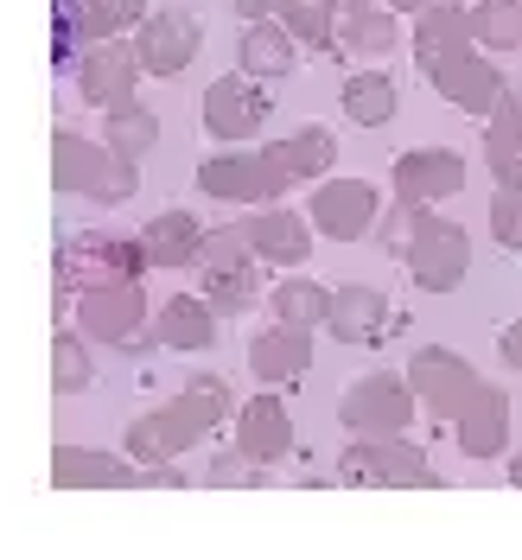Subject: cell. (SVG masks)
Here are the masks:
<instances>
[{
	"instance_id": "f546056e",
	"label": "cell",
	"mask_w": 522,
	"mask_h": 560,
	"mask_svg": "<svg viewBox=\"0 0 522 560\" xmlns=\"http://www.w3.org/2000/svg\"><path fill=\"white\" fill-rule=\"evenodd\" d=\"M465 26H472V38L485 45L490 58L522 51V0H472L465 7Z\"/></svg>"
},
{
	"instance_id": "8d00e7d4",
	"label": "cell",
	"mask_w": 522,
	"mask_h": 560,
	"mask_svg": "<svg viewBox=\"0 0 522 560\" xmlns=\"http://www.w3.org/2000/svg\"><path fill=\"white\" fill-rule=\"evenodd\" d=\"M230 261H255V248H248L243 223L205 230V243H198V268H230Z\"/></svg>"
},
{
	"instance_id": "d6986e66",
	"label": "cell",
	"mask_w": 522,
	"mask_h": 560,
	"mask_svg": "<svg viewBox=\"0 0 522 560\" xmlns=\"http://www.w3.org/2000/svg\"><path fill=\"white\" fill-rule=\"evenodd\" d=\"M313 370V331L306 325H262L248 338V376L262 388H280V383H300Z\"/></svg>"
},
{
	"instance_id": "cb8c5ba5",
	"label": "cell",
	"mask_w": 522,
	"mask_h": 560,
	"mask_svg": "<svg viewBox=\"0 0 522 560\" xmlns=\"http://www.w3.org/2000/svg\"><path fill=\"white\" fill-rule=\"evenodd\" d=\"M262 153L275 160V173L287 178V185H306V178L318 185V178L332 173V160H338V135L318 128V121H306V128H293L287 140H268Z\"/></svg>"
},
{
	"instance_id": "484cf974",
	"label": "cell",
	"mask_w": 522,
	"mask_h": 560,
	"mask_svg": "<svg viewBox=\"0 0 522 560\" xmlns=\"http://www.w3.org/2000/svg\"><path fill=\"white\" fill-rule=\"evenodd\" d=\"M338 108H345V121L357 128H388L395 115H402V90H395V77L388 70H350L345 90H338Z\"/></svg>"
},
{
	"instance_id": "74e56055",
	"label": "cell",
	"mask_w": 522,
	"mask_h": 560,
	"mask_svg": "<svg viewBox=\"0 0 522 560\" xmlns=\"http://www.w3.org/2000/svg\"><path fill=\"white\" fill-rule=\"evenodd\" d=\"M77 51H83V26H77V0H51V65L70 77L77 65Z\"/></svg>"
},
{
	"instance_id": "ab89813d",
	"label": "cell",
	"mask_w": 522,
	"mask_h": 560,
	"mask_svg": "<svg viewBox=\"0 0 522 560\" xmlns=\"http://www.w3.org/2000/svg\"><path fill=\"white\" fill-rule=\"evenodd\" d=\"M192 478H185V465H140V490H185Z\"/></svg>"
},
{
	"instance_id": "836d02e7",
	"label": "cell",
	"mask_w": 522,
	"mask_h": 560,
	"mask_svg": "<svg viewBox=\"0 0 522 560\" xmlns=\"http://www.w3.org/2000/svg\"><path fill=\"white\" fill-rule=\"evenodd\" d=\"M275 13L287 20V33L300 38L306 51H332L338 45V7L332 0H280Z\"/></svg>"
},
{
	"instance_id": "3957f363",
	"label": "cell",
	"mask_w": 522,
	"mask_h": 560,
	"mask_svg": "<svg viewBox=\"0 0 522 560\" xmlns=\"http://www.w3.org/2000/svg\"><path fill=\"white\" fill-rule=\"evenodd\" d=\"M236 408H243V401L230 395L223 376H192L185 395L160 401L153 415L128 420V446H121V453L135 458V465H173V458H185L192 446H205L223 420H236Z\"/></svg>"
},
{
	"instance_id": "ac0fdd59",
	"label": "cell",
	"mask_w": 522,
	"mask_h": 560,
	"mask_svg": "<svg viewBox=\"0 0 522 560\" xmlns=\"http://www.w3.org/2000/svg\"><path fill=\"white\" fill-rule=\"evenodd\" d=\"M236 453L248 465H280V458L293 453V415H287V401H280L275 388L248 395L243 408H236Z\"/></svg>"
},
{
	"instance_id": "f1b7e54d",
	"label": "cell",
	"mask_w": 522,
	"mask_h": 560,
	"mask_svg": "<svg viewBox=\"0 0 522 560\" xmlns=\"http://www.w3.org/2000/svg\"><path fill=\"white\" fill-rule=\"evenodd\" d=\"M268 313H275L280 325H306V331H318V325L332 318V287H318V280L287 268V280L268 293Z\"/></svg>"
},
{
	"instance_id": "4fadbf2b",
	"label": "cell",
	"mask_w": 522,
	"mask_h": 560,
	"mask_svg": "<svg viewBox=\"0 0 522 560\" xmlns=\"http://www.w3.org/2000/svg\"><path fill=\"white\" fill-rule=\"evenodd\" d=\"M306 217H313L318 236H332V243H370L376 217H383V191L370 178H318Z\"/></svg>"
},
{
	"instance_id": "e575fe53",
	"label": "cell",
	"mask_w": 522,
	"mask_h": 560,
	"mask_svg": "<svg viewBox=\"0 0 522 560\" xmlns=\"http://www.w3.org/2000/svg\"><path fill=\"white\" fill-rule=\"evenodd\" d=\"M90 383H96V357L83 350V331L58 325V338H51V388L58 395H83Z\"/></svg>"
},
{
	"instance_id": "5bb4252c",
	"label": "cell",
	"mask_w": 522,
	"mask_h": 560,
	"mask_svg": "<svg viewBox=\"0 0 522 560\" xmlns=\"http://www.w3.org/2000/svg\"><path fill=\"white\" fill-rule=\"evenodd\" d=\"M198 51H205V20L185 7H153L135 26V58L147 77H178L198 65Z\"/></svg>"
},
{
	"instance_id": "1f68e13d",
	"label": "cell",
	"mask_w": 522,
	"mask_h": 560,
	"mask_svg": "<svg viewBox=\"0 0 522 560\" xmlns=\"http://www.w3.org/2000/svg\"><path fill=\"white\" fill-rule=\"evenodd\" d=\"M198 293H205L217 313H248L262 300V275L255 261H230V268H198Z\"/></svg>"
},
{
	"instance_id": "7c38bea8",
	"label": "cell",
	"mask_w": 522,
	"mask_h": 560,
	"mask_svg": "<svg viewBox=\"0 0 522 560\" xmlns=\"http://www.w3.org/2000/svg\"><path fill=\"white\" fill-rule=\"evenodd\" d=\"M140 77H147V70H140V58H135V38H96V45H83L77 65H70V83H77V96L90 108L135 103Z\"/></svg>"
},
{
	"instance_id": "2e32d148",
	"label": "cell",
	"mask_w": 522,
	"mask_h": 560,
	"mask_svg": "<svg viewBox=\"0 0 522 560\" xmlns=\"http://www.w3.org/2000/svg\"><path fill=\"white\" fill-rule=\"evenodd\" d=\"M388 191L402 205H440V198H459L465 191V160L453 147H408L388 173Z\"/></svg>"
},
{
	"instance_id": "7a4b0ae2",
	"label": "cell",
	"mask_w": 522,
	"mask_h": 560,
	"mask_svg": "<svg viewBox=\"0 0 522 560\" xmlns=\"http://www.w3.org/2000/svg\"><path fill=\"white\" fill-rule=\"evenodd\" d=\"M370 243L383 248V255H395L420 293H453L459 280H465V268H472V236H465V223L433 217L427 205H402V198L376 217V236H370Z\"/></svg>"
},
{
	"instance_id": "4316f807",
	"label": "cell",
	"mask_w": 522,
	"mask_h": 560,
	"mask_svg": "<svg viewBox=\"0 0 522 560\" xmlns=\"http://www.w3.org/2000/svg\"><path fill=\"white\" fill-rule=\"evenodd\" d=\"M485 160H490V178L497 185L522 191V96L517 90L485 115Z\"/></svg>"
},
{
	"instance_id": "e0dca14e",
	"label": "cell",
	"mask_w": 522,
	"mask_h": 560,
	"mask_svg": "<svg viewBox=\"0 0 522 560\" xmlns=\"http://www.w3.org/2000/svg\"><path fill=\"white\" fill-rule=\"evenodd\" d=\"M243 236L255 248V261H275V268H300V261H313V217H300V210H280V205H255L243 217Z\"/></svg>"
},
{
	"instance_id": "5b68a950",
	"label": "cell",
	"mask_w": 522,
	"mask_h": 560,
	"mask_svg": "<svg viewBox=\"0 0 522 560\" xmlns=\"http://www.w3.org/2000/svg\"><path fill=\"white\" fill-rule=\"evenodd\" d=\"M153 268L140 236H115V230H77L58 243V306L77 287H103V280H140Z\"/></svg>"
},
{
	"instance_id": "d6a6232c",
	"label": "cell",
	"mask_w": 522,
	"mask_h": 560,
	"mask_svg": "<svg viewBox=\"0 0 522 560\" xmlns=\"http://www.w3.org/2000/svg\"><path fill=\"white\" fill-rule=\"evenodd\" d=\"M147 13H153V0H77L83 45H96V38H128Z\"/></svg>"
},
{
	"instance_id": "83f0119b",
	"label": "cell",
	"mask_w": 522,
	"mask_h": 560,
	"mask_svg": "<svg viewBox=\"0 0 522 560\" xmlns=\"http://www.w3.org/2000/svg\"><path fill=\"white\" fill-rule=\"evenodd\" d=\"M402 45V13L395 7H350L338 13V45L332 51H345V58H388Z\"/></svg>"
},
{
	"instance_id": "9a60e30c",
	"label": "cell",
	"mask_w": 522,
	"mask_h": 560,
	"mask_svg": "<svg viewBox=\"0 0 522 560\" xmlns=\"http://www.w3.org/2000/svg\"><path fill=\"white\" fill-rule=\"evenodd\" d=\"M325 331H332L338 345L376 350V345H388V338L402 331V306L388 300L383 287L350 280V287H338V293H332V318H325Z\"/></svg>"
},
{
	"instance_id": "f35d334b",
	"label": "cell",
	"mask_w": 522,
	"mask_h": 560,
	"mask_svg": "<svg viewBox=\"0 0 522 560\" xmlns=\"http://www.w3.org/2000/svg\"><path fill=\"white\" fill-rule=\"evenodd\" d=\"M205 485L210 490H230V485H255V465H248L243 453H236V446H230V453H217L205 465Z\"/></svg>"
},
{
	"instance_id": "9c48e42d",
	"label": "cell",
	"mask_w": 522,
	"mask_h": 560,
	"mask_svg": "<svg viewBox=\"0 0 522 560\" xmlns=\"http://www.w3.org/2000/svg\"><path fill=\"white\" fill-rule=\"evenodd\" d=\"M338 478L370 490H440V471L427 465L420 446H408V433L395 440H350L338 453Z\"/></svg>"
},
{
	"instance_id": "30bf717a",
	"label": "cell",
	"mask_w": 522,
	"mask_h": 560,
	"mask_svg": "<svg viewBox=\"0 0 522 560\" xmlns=\"http://www.w3.org/2000/svg\"><path fill=\"white\" fill-rule=\"evenodd\" d=\"M408 388H415V401H420V415H433V420H459L465 408H472V395L485 388V376L459 357V350L446 345H427L408 357Z\"/></svg>"
},
{
	"instance_id": "d590c367",
	"label": "cell",
	"mask_w": 522,
	"mask_h": 560,
	"mask_svg": "<svg viewBox=\"0 0 522 560\" xmlns=\"http://www.w3.org/2000/svg\"><path fill=\"white\" fill-rule=\"evenodd\" d=\"M490 243L522 255V191H510V185L490 191Z\"/></svg>"
},
{
	"instance_id": "f6af8a7d",
	"label": "cell",
	"mask_w": 522,
	"mask_h": 560,
	"mask_svg": "<svg viewBox=\"0 0 522 560\" xmlns=\"http://www.w3.org/2000/svg\"><path fill=\"white\" fill-rule=\"evenodd\" d=\"M332 7H338V13H350V7H376V0H332Z\"/></svg>"
},
{
	"instance_id": "4dcf8cb0",
	"label": "cell",
	"mask_w": 522,
	"mask_h": 560,
	"mask_svg": "<svg viewBox=\"0 0 522 560\" xmlns=\"http://www.w3.org/2000/svg\"><path fill=\"white\" fill-rule=\"evenodd\" d=\"M103 140L121 153V160H147L160 147V115L140 103H121V108H103Z\"/></svg>"
},
{
	"instance_id": "44dd1931",
	"label": "cell",
	"mask_w": 522,
	"mask_h": 560,
	"mask_svg": "<svg viewBox=\"0 0 522 560\" xmlns=\"http://www.w3.org/2000/svg\"><path fill=\"white\" fill-rule=\"evenodd\" d=\"M300 38L287 33V20L268 13V20H248L243 26V45H236V70H248L255 83H287L300 70Z\"/></svg>"
},
{
	"instance_id": "7bdbcfd3",
	"label": "cell",
	"mask_w": 522,
	"mask_h": 560,
	"mask_svg": "<svg viewBox=\"0 0 522 560\" xmlns=\"http://www.w3.org/2000/svg\"><path fill=\"white\" fill-rule=\"evenodd\" d=\"M503 471H510V485L522 490V453H510V465H503Z\"/></svg>"
},
{
	"instance_id": "bcb514c9",
	"label": "cell",
	"mask_w": 522,
	"mask_h": 560,
	"mask_svg": "<svg viewBox=\"0 0 522 560\" xmlns=\"http://www.w3.org/2000/svg\"><path fill=\"white\" fill-rule=\"evenodd\" d=\"M459 7H472V0H459Z\"/></svg>"
},
{
	"instance_id": "60d3db41",
	"label": "cell",
	"mask_w": 522,
	"mask_h": 560,
	"mask_svg": "<svg viewBox=\"0 0 522 560\" xmlns=\"http://www.w3.org/2000/svg\"><path fill=\"white\" fill-rule=\"evenodd\" d=\"M497 357H503L510 370H522V318H510V325L497 331Z\"/></svg>"
},
{
	"instance_id": "8992f818",
	"label": "cell",
	"mask_w": 522,
	"mask_h": 560,
	"mask_svg": "<svg viewBox=\"0 0 522 560\" xmlns=\"http://www.w3.org/2000/svg\"><path fill=\"white\" fill-rule=\"evenodd\" d=\"M415 415L420 401L408 388V376H388V370H370V376H357L338 395V427L350 440H395V433L415 427Z\"/></svg>"
},
{
	"instance_id": "603a6c76",
	"label": "cell",
	"mask_w": 522,
	"mask_h": 560,
	"mask_svg": "<svg viewBox=\"0 0 522 560\" xmlns=\"http://www.w3.org/2000/svg\"><path fill=\"white\" fill-rule=\"evenodd\" d=\"M217 318L223 313L205 293H173V300L153 306V331H160L166 350H217Z\"/></svg>"
},
{
	"instance_id": "6da1fadb",
	"label": "cell",
	"mask_w": 522,
	"mask_h": 560,
	"mask_svg": "<svg viewBox=\"0 0 522 560\" xmlns=\"http://www.w3.org/2000/svg\"><path fill=\"white\" fill-rule=\"evenodd\" d=\"M408 45H415V65L420 77L446 96L453 108H465V115H490V108L510 96V83H503V70L490 65V51L472 38V26H465V7L459 0H427L415 13V33H408Z\"/></svg>"
},
{
	"instance_id": "b9f144b4",
	"label": "cell",
	"mask_w": 522,
	"mask_h": 560,
	"mask_svg": "<svg viewBox=\"0 0 522 560\" xmlns=\"http://www.w3.org/2000/svg\"><path fill=\"white\" fill-rule=\"evenodd\" d=\"M230 7H236L243 20H268V13H275L280 0H230Z\"/></svg>"
},
{
	"instance_id": "ba28073f",
	"label": "cell",
	"mask_w": 522,
	"mask_h": 560,
	"mask_svg": "<svg viewBox=\"0 0 522 560\" xmlns=\"http://www.w3.org/2000/svg\"><path fill=\"white\" fill-rule=\"evenodd\" d=\"M70 318H77V331L83 338H96V345H128L140 338L147 325H153V300H147V287L140 280H103V287H77L65 300Z\"/></svg>"
},
{
	"instance_id": "ee69618b",
	"label": "cell",
	"mask_w": 522,
	"mask_h": 560,
	"mask_svg": "<svg viewBox=\"0 0 522 560\" xmlns=\"http://www.w3.org/2000/svg\"><path fill=\"white\" fill-rule=\"evenodd\" d=\"M388 7H395V13H420V7H427V0H388Z\"/></svg>"
},
{
	"instance_id": "8fae6325",
	"label": "cell",
	"mask_w": 522,
	"mask_h": 560,
	"mask_svg": "<svg viewBox=\"0 0 522 560\" xmlns=\"http://www.w3.org/2000/svg\"><path fill=\"white\" fill-rule=\"evenodd\" d=\"M205 135L217 140V147H248V140L268 128V115H275V103H268V90L248 77V70H230V77H217L205 90Z\"/></svg>"
},
{
	"instance_id": "277c9868",
	"label": "cell",
	"mask_w": 522,
	"mask_h": 560,
	"mask_svg": "<svg viewBox=\"0 0 522 560\" xmlns=\"http://www.w3.org/2000/svg\"><path fill=\"white\" fill-rule=\"evenodd\" d=\"M51 185L65 198H90V205H135L140 191V160H121L103 135H77V128H58L51 135Z\"/></svg>"
},
{
	"instance_id": "7402d4cb",
	"label": "cell",
	"mask_w": 522,
	"mask_h": 560,
	"mask_svg": "<svg viewBox=\"0 0 522 560\" xmlns=\"http://www.w3.org/2000/svg\"><path fill=\"white\" fill-rule=\"evenodd\" d=\"M453 440L465 458H503L510 453V388L485 383L472 395V408L453 420Z\"/></svg>"
},
{
	"instance_id": "d4e9b609",
	"label": "cell",
	"mask_w": 522,
	"mask_h": 560,
	"mask_svg": "<svg viewBox=\"0 0 522 560\" xmlns=\"http://www.w3.org/2000/svg\"><path fill=\"white\" fill-rule=\"evenodd\" d=\"M198 243H205V223L185 205H173V210H160V217L140 223V248H147L153 268H198Z\"/></svg>"
},
{
	"instance_id": "52a82bcc",
	"label": "cell",
	"mask_w": 522,
	"mask_h": 560,
	"mask_svg": "<svg viewBox=\"0 0 522 560\" xmlns=\"http://www.w3.org/2000/svg\"><path fill=\"white\" fill-rule=\"evenodd\" d=\"M198 191L217 198V205L255 210V205H280L293 185L275 173V160L262 147H217L210 160H198Z\"/></svg>"
},
{
	"instance_id": "ffe728a7",
	"label": "cell",
	"mask_w": 522,
	"mask_h": 560,
	"mask_svg": "<svg viewBox=\"0 0 522 560\" xmlns=\"http://www.w3.org/2000/svg\"><path fill=\"white\" fill-rule=\"evenodd\" d=\"M51 485L58 490H140V465L128 453H103V446H58L51 453Z\"/></svg>"
}]
</instances>
